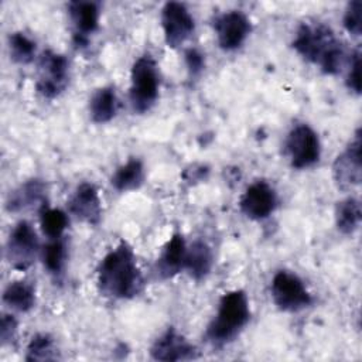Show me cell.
<instances>
[{
  "label": "cell",
  "mask_w": 362,
  "mask_h": 362,
  "mask_svg": "<svg viewBox=\"0 0 362 362\" xmlns=\"http://www.w3.org/2000/svg\"><path fill=\"white\" fill-rule=\"evenodd\" d=\"M98 288L100 294L115 300L137 296L144 286L133 249L120 242L102 259L98 267Z\"/></svg>",
  "instance_id": "cell-1"
},
{
  "label": "cell",
  "mask_w": 362,
  "mask_h": 362,
  "mask_svg": "<svg viewBox=\"0 0 362 362\" xmlns=\"http://www.w3.org/2000/svg\"><path fill=\"white\" fill-rule=\"evenodd\" d=\"M293 47L303 58L318 65L325 74H338L344 65V47L332 30L322 23L301 24L293 40Z\"/></svg>",
  "instance_id": "cell-2"
},
{
  "label": "cell",
  "mask_w": 362,
  "mask_h": 362,
  "mask_svg": "<svg viewBox=\"0 0 362 362\" xmlns=\"http://www.w3.org/2000/svg\"><path fill=\"white\" fill-rule=\"evenodd\" d=\"M250 320V307L243 290L225 293L219 301L215 318L209 322L205 337L214 345L233 341Z\"/></svg>",
  "instance_id": "cell-3"
},
{
  "label": "cell",
  "mask_w": 362,
  "mask_h": 362,
  "mask_svg": "<svg viewBox=\"0 0 362 362\" xmlns=\"http://www.w3.org/2000/svg\"><path fill=\"white\" fill-rule=\"evenodd\" d=\"M130 103L134 112L144 113L151 109L158 98L160 79L156 61L151 55L137 58L132 66Z\"/></svg>",
  "instance_id": "cell-4"
},
{
  "label": "cell",
  "mask_w": 362,
  "mask_h": 362,
  "mask_svg": "<svg viewBox=\"0 0 362 362\" xmlns=\"http://www.w3.org/2000/svg\"><path fill=\"white\" fill-rule=\"evenodd\" d=\"M272 297L274 304L283 311H300L313 303L310 291L303 280L287 270H280L272 280Z\"/></svg>",
  "instance_id": "cell-5"
},
{
  "label": "cell",
  "mask_w": 362,
  "mask_h": 362,
  "mask_svg": "<svg viewBox=\"0 0 362 362\" xmlns=\"http://www.w3.org/2000/svg\"><path fill=\"white\" fill-rule=\"evenodd\" d=\"M37 92L47 99L59 96L68 85V61L64 55L51 49L44 51L38 59Z\"/></svg>",
  "instance_id": "cell-6"
},
{
  "label": "cell",
  "mask_w": 362,
  "mask_h": 362,
  "mask_svg": "<svg viewBox=\"0 0 362 362\" xmlns=\"http://www.w3.org/2000/svg\"><path fill=\"white\" fill-rule=\"evenodd\" d=\"M286 151L294 168L311 167L320 160V139L308 124H297L287 136Z\"/></svg>",
  "instance_id": "cell-7"
},
{
  "label": "cell",
  "mask_w": 362,
  "mask_h": 362,
  "mask_svg": "<svg viewBox=\"0 0 362 362\" xmlns=\"http://www.w3.org/2000/svg\"><path fill=\"white\" fill-rule=\"evenodd\" d=\"M37 249L38 239L34 228L27 221H20L6 243L7 262L17 270H27L34 262Z\"/></svg>",
  "instance_id": "cell-8"
},
{
  "label": "cell",
  "mask_w": 362,
  "mask_h": 362,
  "mask_svg": "<svg viewBox=\"0 0 362 362\" xmlns=\"http://www.w3.org/2000/svg\"><path fill=\"white\" fill-rule=\"evenodd\" d=\"M161 25L168 47L182 45L194 33L195 23L189 10L178 1H168L161 10Z\"/></svg>",
  "instance_id": "cell-9"
},
{
  "label": "cell",
  "mask_w": 362,
  "mask_h": 362,
  "mask_svg": "<svg viewBox=\"0 0 362 362\" xmlns=\"http://www.w3.org/2000/svg\"><path fill=\"white\" fill-rule=\"evenodd\" d=\"M332 175L338 188L346 191L361 184V134L356 130L354 140L335 158L332 164Z\"/></svg>",
  "instance_id": "cell-10"
},
{
  "label": "cell",
  "mask_w": 362,
  "mask_h": 362,
  "mask_svg": "<svg viewBox=\"0 0 362 362\" xmlns=\"http://www.w3.org/2000/svg\"><path fill=\"white\" fill-rule=\"evenodd\" d=\"M218 44L222 49L232 51L239 48L250 33V21L239 10H229L219 14L214 21Z\"/></svg>",
  "instance_id": "cell-11"
},
{
  "label": "cell",
  "mask_w": 362,
  "mask_h": 362,
  "mask_svg": "<svg viewBox=\"0 0 362 362\" xmlns=\"http://www.w3.org/2000/svg\"><path fill=\"white\" fill-rule=\"evenodd\" d=\"M240 211L250 219L260 221L267 218L277 206V195L274 188L263 181L250 184L239 201Z\"/></svg>",
  "instance_id": "cell-12"
},
{
  "label": "cell",
  "mask_w": 362,
  "mask_h": 362,
  "mask_svg": "<svg viewBox=\"0 0 362 362\" xmlns=\"http://www.w3.org/2000/svg\"><path fill=\"white\" fill-rule=\"evenodd\" d=\"M150 355L154 361H189L197 356V349L184 335L174 328H168L154 341Z\"/></svg>",
  "instance_id": "cell-13"
},
{
  "label": "cell",
  "mask_w": 362,
  "mask_h": 362,
  "mask_svg": "<svg viewBox=\"0 0 362 362\" xmlns=\"http://www.w3.org/2000/svg\"><path fill=\"white\" fill-rule=\"evenodd\" d=\"M69 212L88 225H98L102 216V205L96 187L90 182L79 184L68 201Z\"/></svg>",
  "instance_id": "cell-14"
},
{
  "label": "cell",
  "mask_w": 362,
  "mask_h": 362,
  "mask_svg": "<svg viewBox=\"0 0 362 362\" xmlns=\"http://www.w3.org/2000/svg\"><path fill=\"white\" fill-rule=\"evenodd\" d=\"M68 13L74 24V44L86 47L88 37L99 24V6L95 1L76 0L68 4Z\"/></svg>",
  "instance_id": "cell-15"
},
{
  "label": "cell",
  "mask_w": 362,
  "mask_h": 362,
  "mask_svg": "<svg viewBox=\"0 0 362 362\" xmlns=\"http://www.w3.org/2000/svg\"><path fill=\"white\" fill-rule=\"evenodd\" d=\"M45 192L47 187L41 180H28L8 194L6 209L8 212H21L38 206L42 209L45 206Z\"/></svg>",
  "instance_id": "cell-16"
},
{
  "label": "cell",
  "mask_w": 362,
  "mask_h": 362,
  "mask_svg": "<svg viewBox=\"0 0 362 362\" xmlns=\"http://www.w3.org/2000/svg\"><path fill=\"white\" fill-rule=\"evenodd\" d=\"M185 242L180 233L171 236L165 243L160 257L156 262L154 272L160 279H170L184 269L185 263Z\"/></svg>",
  "instance_id": "cell-17"
},
{
  "label": "cell",
  "mask_w": 362,
  "mask_h": 362,
  "mask_svg": "<svg viewBox=\"0 0 362 362\" xmlns=\"http://www.w3.org/2000/svg\"><path fill=\"white\" fill-rule=\"evenodd\" d=\"M184 269L194 280H202L212 269V250L204 240H195L185 252Z\"/></svg>",
  "instance_id": "cell-18"
},
{
  "label": "cell",
  "mask_w": 362,
  "mask_h": 362,
  "mask_svg": "<svg viewBox=\"0 0 362 362\" xmlns=\"http://www.w3.org/2000/svg\"><path fill=\"white\" fill-rule=\"evenodd\" d=\"M117 96L112 86L98 89L89 100V115L95 123H106L116 116Z\"/></svg>",
  "instance_id": "cell-19"
},
{
  "label": "cell",
  "mask_w": 362,
  "mask_h": 362,
  "mask_svg": "<svg viewBox=\"0 0 362 362\" xmlns=\"http://www.w3.org/2000/svg\"><path fill=\"white\" fill-rule=\"evenodd\" d=\"M144 181V167L139 158L132 157L112 175V185L120 192L137 189Z\"/></svg>",
  "instance_id": "cell-20"
},
{
  "label": "cell",
  "mask_w": 362,
  "mask_h": 362,
  "mask_svg": "<svg viewBox=\"0 0 362 362\" xmlns=\"http://www.w3.org/2000/svg\"><path fill=\"white\" fill-rule=\"evenodd\" d=\"M3 303L20 313L30 311L35 304V288L28 281H13L3 291Z\"/></svg>",
  "instance_id": "cell-21"
},
{
  "label": "cell",
  "mask_w": 362,
  "mask_h": 362,
  "mask_svg": "<svg viewBox=\"0 0 362 362\" xmlns=\"http://www.w3.org/2000/svg\"><path fill=\"white\" fill-rule=\"evenodd\" d=\"M361 204L356 198L349 197L338 202L335 209V223L339 232L344 235L354 233L361 223Z\"/></svg>",
  "instance_id": "cell-22"
},
{
  "label": "cell",
  "mask_w": 362,
  "mask_h": 362,
  "mask_svg": "<svg viewBox=\"0 0 362 362\" xmlns=\"http://www.w3.org/2000/svg\"><path fill=\"white\" fill-rule=\"evenodd\" d=\"M41 257L47 272L52 276H59L64 270L65 259H66V249H65L64 240L61 238L51 239V242H48L44 246Z\"/></svg>",
  "instance_id": "cell-23"
},
{
  "label": "cell",
  "mask_w": 362,
  "mask_h": 362,
  "mask_svg": "<svg viewBox=\"0 0 362 362\" xmlns=\"http://www.w3.org/2000/svg\"><path fill=\"white\" fill-rule=\"evenodd\" d=\"M40 225L49 239H59L68 226V216L61 209L44 206L40 211Z\"/></svg>",
  "instance_id": "cell-24"
},
{
  "label": "cell",
  "mask_w": 362,
  "mask_h": 362,
  "mask_svg": "<svg viewBox=\"0 0 362 362\" xmlns=\"http://www.w3.org/2000/svg\"><path fill=\"white\" fill-rule=\"evenodd\" d=\"M8 51L13 61L30 64L35 57V42L27 34L16 31L8 35Z\"/></svg>",
  "instance_id": "cell-25"
},
{
  "label": "cell",
  "mask_w": 362,
  "mask_h": 362,
  "mask_svg": "<svg viewBox=\"0 0 362 362\" xmlns=\"http://www.w3.org/2000/svg\"><path fill=\"white\" fill-rule=\"evenodd\" d=\"M27 361H52L57 359V348L54 339L48 334H37L27 346Z\"/></svg>",
  "instance_id": "cell-26"
},
{
  "label": "cell",
  "mask_w": 362,
  "mask_h": 362,
  "mask_svg": "<svg viewBox=\"0 0 362 362\" xmlns=\"http://www.w3.org/2000/svg\"><path fill=\"white\" fill-rule=\"evenodd\" d=\"M344 27L345 30L358 37L362 31V3L361 0H354L346 6L344 14Z\"/></svg>",
  "instance_id": "cell-27"
},
{
  "label": "cell",
  "mask_w": 362,
  "mask_h": 362,
  "mask_svg": "<svg viewBox=\"0 0 362 362\" xmlns=\"http://www.w3.org/2000/svg\"><path fill=\"white\" fill-rule=\"evenodd\" d=\"M346 86L349 90L355 92L356 95L361 93V51L359 48L354 52L351 58L349 72L346 76Z\"/></svg>",
  "instance_id": "cell-28"
},
{
  "label": "cell",
  "mask_w": 362,
  "mask_h": 362,
  "mask_svg": "<svg viewBox=\"0 0 362 362\" xmlns=\"http://www.w3.org/2000/svg\"><path fill=\"white\" fill-rule=\"evenodd\" d=\"M17 334V321L10 314H3L1 322H0V339L1 345H7L13 342Z\"/></svg>",
  "instance_id": "cell-29"
},
{
  "label": "cell",
  "mask_w": 362,
  "mask_h": 362,
  "mask_svg": "<svg viewBox=\"0 0 362 362\" xmlns=\"http://www.w3.org/2000/svg\"><path fill=\"white\" fill-rule=\"evenodd\" d=\"M185 57V64H187V68L189 71V74L192 76L198 75L204 66H205V58H204V54L197 49V48H188L184 54Z\"/></svg>",
  "instance_id": "cell-30"
}]
</instances>
